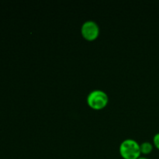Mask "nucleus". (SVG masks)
<instances>
[{"instance_id": "obj_1", "label": "nucleus", "mask_w": 159, "mask_h": 159, "mask_svg": "<svg viewBox=\"0 0 159 159\" xmlns=\"http://www.w3.org/2000/svg\"><path fill=\"white\" fill-rule=\"evenodd\" d=\"M120 153L124 159H137L141 156L140 144L134 139H126L120 145Z\"/></svg>"}, {"instance_id": "obj_2", "label": "nucleus", "mask_w": 159, "mask_h": 159, "mask_svg": "<svg viewBox=\"0 0 159 159\" xmlns=\"http://www.w3.org/2000/svg\"><path fill=\"white\" fill-rule=\"evenodd\" d=\"M87 102L93 109L101 110L107 106L108 102V96L102 90H93L90 92L87 96Z\"/></svg>"}, {"instance_id": "obj_3", "label": "nucleus", "mask_w": 159, "mask_h": 159, "mask_svg": "<svg viewBox=\"0 0 159 159\" xmlns=\"http://www.w3.org/2000/svg\"><path fill=\"white\" fill-rule=\"evenodd\" d=\"M81 32L84 38L88 40H93L97 38L99 34V28L97 23L93 20H87L82 24Z\"/></svg>"}, {"instance_id": "obj_4", "label": "nucleus", "mask_w": 159, "mask_h": 159, "mask_svg": "<svg viewBox=\"0 0 159 159\" xmlns=\"http://www.w3.org/2000/svg\"><path fill=\"white\" fill-rule=\"evenodd\" d=\"M140 148H141V152L142 154H148L153 149V145L149 141H144L142 144H140Z\"/></svg>"}, {"instance_id": "obj_5", "label": "nucleus", "mask_w": 159, "mask_h": 159, "mask_svg": "<svg viewBox=\"0 0 159 159\" xmlns=\"http://www.w3.org/2000/svg\"><path fill=\"white\" fill-rule=\"evenodd\" d=\"M153 141L154 143H155V145L159 149V133H157L154 136Z\"/></svg>"}, {"instance_id": "obj_6", "label": "nucleus", "mask_w": 159, "mask_h": 159, "mask_svg": "<svg viewBox=\"0 0 159 159\" xmlns=\"http://www.w3.org/2000/svg\"><path fill=\"white\" fill-rule=\"evenodd\" d=\"M137 159H148V158H146V157H141V156H140L139 158H137Z\"/></svg>"}]
</instances>
